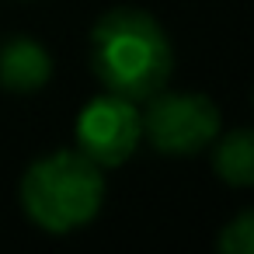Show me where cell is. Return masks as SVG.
<instances>
[{
    "instance_id": "3",
    "label": "cell",
    "mask_w": 254,
    "mask_h": 254,
    "mask_svg": "<svg viewBox=\"0 0 254 254\" xmlns=\"http://www.w3.org/2000/svg\"><path fill=\"white\" fill-rule=\"evenodd\" d=\"M143 132L160 153L188 157L219 136V108L205 94L157 91L143 115Z\"/></svg>"
},
{
    "instance_id": "2",
    "label": "cell",
    "mask_w": 254,
    "mask_h": 254,
    "mask_svg": "<svg viewBox=\"0 0 254 254\" xmlns=\"http://www.w3.org/2000/svg\"><path fill=\"white\" fill-rule=\"evenodd\" d=\"M105 202L101 167L80 150H56L35 160L21 178L25 216L46 233H73L87 226Z\"/></svg>"
},
{
    "instance_id": "6",
    "label": "cell",
    "mask_w": 254,
    "mask_h": 254,
    "mask_svg": "<svg viewBox=\"0 0 254 254\" xmlns=\"http://www.w3.org/2000/svg\"><path fill=\"white\" fill-rule=\"evenodd\" d=\"M212 143H216V153H212L216 174L226 185L251 188L254 185V129H237V132L216 136Z\"/></svg>"
},
{
    "instance_id": "4",
    "label": "cell",
    "mask_w": 254,
    "mask_h": 254,
    "mask_svg": "<svg viewBox=\"0 0 254 254\" xmlns=\"http://www.w3.org/2000/svg\"><path fill=\"white\" fill-rule=\"evenodd\" d=\"M143 139V115L126 94H98L77 115V150L98 167H115L136 153Z\"/></svg>"
},
{
    "instance_id": "1",
    "label": "cell",
    "mask_w": 254,
    "mask_h": 254,
    "mask_svg": "<svg viewBox=\"0 0 254 254\" xmlns=\"http://www.w3.org/2000/svg\"><path fill=\"white\" fill-rule=\"evenodd\" d=\"M91 66L108 91L150 101L171 80L174 49L167 32L146 11L119 7L91 32Z\"/></svg>"
},
{
    "instance_id": "5",
    "label": "cell",
    "mask_w": 254,
    "mask_h": 254,
    "mask_svg": "<svg viewBox=\"0 0 254 254\" xmlns=\"http://www.w3.org/2000/svg\"><path fill=\"white\" fill-rule=\"evenodd\" d=\"M53 77V56L35 39H7L0 46V87L14 94H35Z\"/></svg>"
},
{
    "instance_id": "7",
    "label": "cell",
    "mask_w": 254,
    "mask_h": 254,
    "mask_svg": "<svg viewBox=\"0 0 254 254\" xmlns=\"http://www.w3.org/2000/svg\"><path fill=\"white\" fill-rule=\"evenodd\" d=\"M219 251L226 254H254V209L233 216L219 233Z\"/></svg>"
}]
</instances>
